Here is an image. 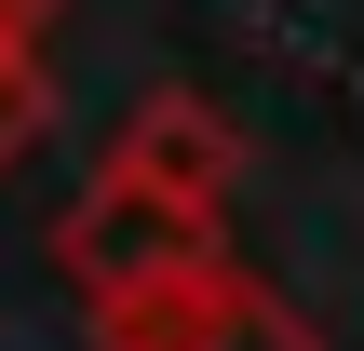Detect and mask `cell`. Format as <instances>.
<instances>
[{
	"label": "cell",
	"mask_w": 364,
	"mask_h": 351,
	"mask_svg": "<svg viewBox=\"0 0 364 351\" xmlns=\"http://www.w3.org/2000/svg\"><path fill=\"white\" fill-rule=\"evenodd\" d=\"M54 14H68V0H0V41H14V54H41V41H54Z\"/></svg>",
	"instance_id": "5"
},
{
	"label": "cell",
	"mask_w": 364,
	"mask_h": 351,
	"mask_svg": "<svg viewBox=\"0 0 364 351\" xmlns=\"http://www.w3.org/2000/svg\"><path fill=\"white\" fill-rule=\"evenodd\" d=\"M95 351H324V338L257 271H189V284H162L135 311H95Z\"/></svg>",
	"instance_id": "2"
},
{
	"label": "cell",
	"mask_w": 364,
	"mask_h": 351,
	"mask_svg": "<svg viewBox=\"0 0 364 351\" xmlns=\"http://www.w3.org/2000/svg\"><path fill=\"white\" fill-rule=\"evenodd\" d=\"M108 176L162 189V203H189V216H230V189H243V135H230V108H203V95H149V108L108 135Z\"/></svg>",
	"instance_id": "3"
},
{
	"label": "cell",
	"mask_w": 364,
	"mask_h": 351,
	"mask_svg": "<svg viewBox=\"0 0 364 351\" xmlns=\"http://www.w3.org/2000/svg\"><path fill=\"white\" fill-rule=\"evenodd\" d=\"M41 135H54V68L0 41V176H14V162H27Z\"/></svg>",
	"instance_id": "4"
},
{
	"label": "cell",
	"mask_w": 364,
	"mask_h": 351,
	"mask_svg": "<svg viewBox=\"0 0 364 351\" xmlns=\"http://www.w3.org/2000/svg\"><path fill=\"white\" fill-rule=\"evenodd\" d=\"M189 271H230V230L189 216V203H162V189H135V176H108V162H95V189L54 216V284H68L81 311H135V298L189 284Z\"/></svg>",
	"instance_id": "1"
}]
</instances>
